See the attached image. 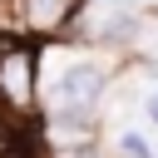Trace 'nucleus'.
Here are the masks:
<instances>
[{"instance_id": "f257e3e1", "label": "nucleus", "mask_w": 158, "mask_h": 158, "mask_svg": "<svg viewBox=\"0 0 158 158\" xmlns=\"http://www.w3.org/2000/svg\"><path fill=\"white\" fill-rule=\"evenodd\" d=\"M35 79H40V49L30 40L0 35V104L15 118L35 109Z\"/></svg>"}, {"instance_id": "f03ea898", "label": "nucleus", "mask_w": 158, "mask_h": 158, "mask_svg": "<svg viewBox=\"0 0 158 158\" xmlns=\"http://www.w3.org/2000/svg\"><path fill=\"white\" fill-rule=\"evenodd\" d=\"M99 89H104V74H99L94 64H74V69H64V79L54 84V99H59L64 109H89V104L99 99Z\"/></svg>"}, {"instance_id": "7ed1b4c3", "label": "nucleus", "mask_w": 158, "mask_h": 158, "mask_svg": "<svg viewBox=\"0 0 158 158\" xmlns=\"http://www.w3.org/2000/svg\"><path fill=\"white\" fill-rule=\"evenodd\" d=\"M74 10H79V0H20V15L35 35H54Z\"/></svg>"}, {"instance_id": "20e7f679", "label": "nucleus", "mask_w": 158, "mask_h": 158, "mask_svg": "<svg viewBox=\"0 0 158 158\" xmlns=\"http://www.w3.org/2000/svg\"><path fill=\"white\" fill-rule=\"evenodd\" d=\"M133 25H138V20H133V10H128L123 0H114V5L94 20V40H128V35H133Z\"/></svg>"}, {"instance_id": "39448f33", "label": "nucleus", "mask_w": 158, "mask_h": 158, "mask_svg": "<svg viewBox=\"0 0 158 158\" xmlns=\"http://www.w3.org/2000/svg\"><path fill=\"white\" fill-rule=\"evenodd\" d=\"M148 118H153V123H158V99H148Z\"/></svg>"}, {"instance_id": "423d86ee", "label": "nucleus", "mask_w": 158, "mask_h": 158, "mask_svg": "<svg viewBox=\"0 0 158 158\" xmlns=\"http://www.w3.org/2000/svg\"><path fill=\"white\" fill-rule=\"evenodd\" d=\"M69 158H94V153H69Z\"/></svg>"}]
</instances>
